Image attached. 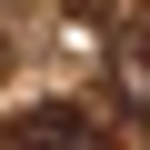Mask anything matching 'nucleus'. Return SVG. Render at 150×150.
<instances>
[{
  "label": "nucleus",
  "instance_id": "nucleus-1",
  "mask_svg": "<svg viewBox=\"0 0 150 150\" xmlns=\"http://www.w3.org/2000/svg\"><path fill=\"white\" fill-rule=\"evenodd\" d=\"M0 150H110V120H90V110H30V120H10V140Z\"/></svg>",
  "mask_w": 150,
  "mask_h": 150
},
{
  "label": "nucleus",
  "instance_id": "nucleus-2",
  "mask_svg": "<svg viewBox=\"0 0 150 150\" xmlns=\"http://www.w3.org/2000/svg\"><path fill=\"white\" fill-rule=\"evenodd\" d=\"M120 90H130V100L150 110V20H140V30L120 40Z\"/></svg>",
  "mask_w": 150,
  "mask_h": 150
}]
</instances>
